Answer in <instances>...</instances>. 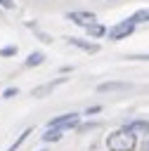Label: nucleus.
Here are the masks:
<instances>
[{
    "instance_id": "obj_1",
    "label": "nucleus",
    "mask_w": 149,
    "mask_h": 151,
    "mask_svg": "<svg viewBox=\"0 0 149 151\" xmlns=\"http://www.w3.org/2000/svg\"><path fill=\"white\" fill-rule=\"evenodd\" d=\"M135 144H137V134L130 132L128 127L114 130V132L106 137V149H109V151H132Z\"/></svg>"
},
{
    "instance_id": "obj_2",
    "label": "nucleus",
    "mask_w": 149,
    "mask_h": 151,
    "mask_svg": "<svg viewBox=\"0 0 149 151\" xmlns=\"http://www.w3.org/2000/svg\"><path fill=\"white\" fill-rule=\"evenodd\" d=\"M135 26H137V24L128 17V19H123V21H118L114 28H109V38H111V40H123V38H128V35L135 31Z\"/></svg>"
},
{
    "instance_id": "obj_3",
    "label": "nucleus",
    "mask_w": 149,
    "mask_h": 151,
    "mask_svg": "<svg viewBox=\"0 0 149 151\" xmlns=\"http://www.w3.org/2000/svg\"><path fill=\"white\" fill-rule=\"evenodd\" d=\"M47 127H59V130H69V127H78V113H64V116H57L47 123Z\"/></svg>"
},
{
    "instance_id": "obj_4",
    "label": "nucleus",
    "mask_w": 149,
    "mask_h": 151,
    "mask_svg": "<svg viewBox=\"0 0 149 151\" xmlns=\"http://www.w3.org/2000/svg\"><path fill=\"white\" fill-rule=\"evenodd\" d=\"M64 83H66V78H54L52 83H45V85H38V87H33V90H31V97H38V99H40V97L50 94L54 87H59V85H64Z\"/></svg>"
},
{
    "instance_id": "obj_5",
    "label": "nucleus",
    "mask_w": 149,
    "mask_h": 151,
    "mask_svg": "<svg viewBox=\"0 0 149 151\" xmlns=\"http://www.w3.org/2000/svg\"><path fill=\"white\" fill-rule=\"evenodd\" d=\"M69 17V21H73V24H78V26H90V24H95V14L92 12H69L66 14Z\"/></svg>"
},
{
    "instance_id": "obj_6",
    "label": "nucleus",
    "mask_w": 149,
    "mask_h": 151,
    "mask_svg": "<svg viewBox=\"0 0 149 151\" xmlns=\"http://www.w3.org/2000/svg\"><path fill=\"white\" fill-rule=\"evenodd\" d=\"M123 127H128V130L135 132V134H149V120H130V123H125Z\"/></svg>"
},
{
    "instance_id": "obj_7",
    "label": "nucleus",
    "mask_w": 149,
    "mask_h": 151,
    "mask_svg": "<svg viewBox=\"0 0 149 151\" xmlns=\"http://www.w3.org/2000/svg\"><path fill=\"white\" fill-rule=\"evenodd\" d=\"M66 40H69V45H73V47H78V50H83V52H97V50H99V45L88 42V40H80V38H66Z\"/></svg>"
},
{
    "instance_id": "obj_8",
    "label": "nucleus",
    "mask_w": 149,
    "mask_h": 151,
    "mask_svg": "<svg viewBox=\"0 0 149 151\" xmlns=\"http://www.w3.org/2000/svg\"><path fill=\"white\" fill-rule=\"evenodd\" d=\"M125 87H130V83L114 80V83H99L97 85V92H111V90H125Z\"/></svg>"
},
{
    "instance_id": "obj_9",
    "label": "nucleus",
    "mask_w": 149,
    "mask_h": 151,
    "mask_svg": "<svg viewBox=\"0 0 149 151\" xmlns=\"http://www.w3.org/2000/svg\"><path fill=\"white\" fill-rule=\"evenodd\" d=\"M85 31H88V35H92V38H102L104 33H109L102 24H90V26H85Z\"/></svg>"
},
{
    "instance_id": "obj_10",
    "label": "nucleus",
    "mask_w": 149,
    "mask_h": 151,
    "mask_svg": "<svg viewBox=\"0 0 149 151\" xmlns=\"http://www.w3.org/2000/svg\"><path fill=\"white\" fill-rule=\"evenodd\" d=\"M61 134H64V132H61L59 127H47V132L43 134V142H59Z\"/></svg>"
},
{
    "instance_id": "obj_11",
    "label": "nucleus",
    "mask_w": 149,
    "mask_h": 151,
    "mask_svg": "<svg viewBox=\"0 0 149 151\" xmlns=\"http://www.w3.org/2000/svg\"><path fill=\"white\" fill-rule=\"evenodd\" d=\"M43 59H45V57H43V52H33V54H28L26 66H28V68H31V66H40V64H43Z\"/></svg>"
},
{
    "instance_id": "obj_12",
    "label": "nucleus",
    "mask_w": 149,
    "mask_h": 151,
    "mask_svg": "<svg viewBox=\"0 0 149 151\" xmlns=\"http://www.w3.org/2000/svg\"><path fill=\"white\" fill-rule=\"evenodd\" d=\"M135 24H142V21H149V9H140V12H135L132 17H130Z\"/></svg>"
},
{
    "instance_id": "obj_13",
    "label": "nucleus",
    "mask_w": 149,
    "mask_h": 151,
    "mask_svg": "<svg viewBox=\"0 0 149 151\" xmlns=\"http://www.w3.org/2000/svg\"><path fill=\"white\" fill-rule=\"evenodd\" d=\"M28 134H31V127H28V130H24V132H21V134H19V139H17V142H14V144H12V146H9V149H7V151H17V149H19V146H21V142H24V139H26V137H28Z\"/></svg>"
},
{
    "instance_id": "obj_14",
    "label": "nucleus",
    "mask_w": 149,
    "mask_h": 151,
    "mask_svg": "<svg viewBox=\"0 0 149 151\" xmlns=\"http://www.w3.org/2000/svg\"><path fill=\"white\" fill-rule=\"evenodd\" d=\"M0 54H2V57H14V54H17V47H14V45H7V47L0 50Z\"/></svg>"
},
{
    "instance_id": "obj_15",
    "label": "nucleus",
    "mask_w": 149,
    "mask_h": 151,
    "mask_svg": "<svg viewBox=\"0 0 149 151\" xmlns=\"http://www.w3.org/2000/svg\"><path fill=\"white\" fill-rule=\"evenodd\" d=\"M17 92H19L17 87H7V90H5V97H7V99H12V97H17Z\"/></svg>"
},
{
    "instance_id": "obj_16",
    "label": "nucleus",
    "mask_w": 149,
    "mask_h": 151,
    "mask_svg": "<svg viewBox=\"0 0 149 151\" xmlns=\"http://www.w3.org/2000/svg\"><path fill=\"white\" fill-rule=\"evenodd\" d=\"M128 59H137V61H149V54H130Z\"/></svg>"
},
{
    "instance_id": "obj_17",
    "label": "nucleus",
    "mask_w": 149,
    "mask_h": 151,
    "mask_svg": "<svg viewBox=\"0 0 149 151\" xmlns=\"http://www.w3.org/2000/svg\"><path fill=\"white\" fill-rule=\"evenodd\" d=\"M35 35H38V38H40L43 42H52V38H50V35H45L43 31H35Z\"/></svg>"
},
{
    "instance_id": "obj_18",
    "label": "nucleus",
    "mask_w": 149,
    "mask_h": 151,
    "mask_svg": "<svg viewBox=\"0 0 149 151\" xmlns=\"http://www.w3.org/2000/svg\"><path fill=\"white\" fill-rule=\"evenodd\" d=\"M0 7H5V9H12V7H14V2H12V0H0Z\"/></svg>"
},
{
    "instance_id": "obj_19",
    "label": "nucleus",
    "mask_w": 149,
    "mask_h": 151,
    "mask_svg": "<svg viewBox=\"0 0 149 151\" xmlns=\"http://www.w3.org/2000/svg\"><path fill=\"white\" fill-rule=\"evenodd\" d=\"M99 111H102V106H90V109H88L90 116H92V113H99Z\"/></svg>"
},
{
    "instance_id": "obj_20",
    "label": "nucleus",
    "mask_w": 149,
    "mask_h": 151,
    "mask_svg": "<svg viewBox=\"0 0 149 151\" xmlns=\"http://www.w3.org/2000/svg\"><path fill=\"white\" fill-rule=\"evenodd\" d=\"M142 151H149V139H147V142L142 144Z\"/></svg>"
},
{
    "instance_id": "obj_21",
    "label": "nucleus",
    "mask_w": 149,
    "mask_h": 151,
    "mask_svg": "<svg viewBox=\"0 0 149 151\" xmlns=\"http://www.w3.org/2000/svg\"><path fill=\"white\" fill-rule=\"evenodd\" d=\"M92 151H97V146H92Z\"/></svg>"
}]
</instances>
